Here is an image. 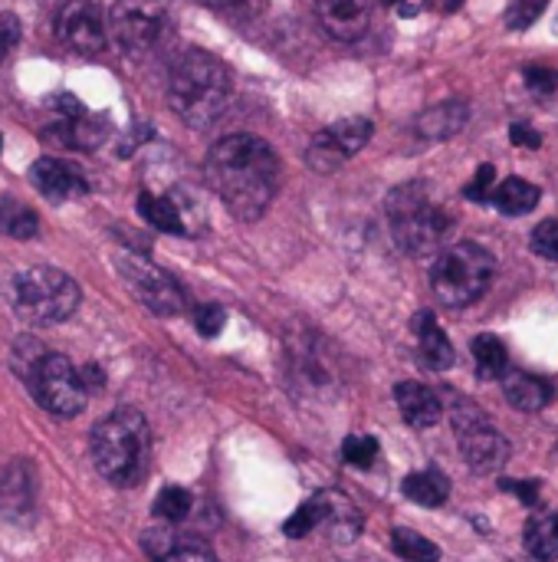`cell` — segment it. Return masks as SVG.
<instances>
[{
    "instance_id": "cell-1",
    "label": "cell",
    "mask_w": 558,
    "mask_h": 562,
    "mask_svg": "<svg viewBox=\"0 0 558 562\" xmlns=\"http://www.w3.org/2000/svg\"><path fill=\"white\" fill-rule=\"evenodd\" d=\"M204 171L217 198L240 221L263 217L280 191V158L266 138L250 132L224 135L207 151Z\"/></svg>"
},
{
    "instance_id": "cell-2",
    "label": "cell",
    "mask_w": 558,
    "mask_h": 562,
    "mask_svg": "<svg viewBox=\"0 0 558 562\" xmlns=\"http://www.w3.org/2000/svg\"><path fill=\"white\" fill-rule=\"evenodd\" d=\"M230 69L207 49H184L168 76V102L191 128L214 125L230 105Z\"/></svg>"
},
{
    "instance_id": "cell-3",
    "label": "cell",
    "mask_w": 558,
    "mask_h": 562,
    "mask_svg": "<svg viewBox=\"0 0 558 562\" xmlns=\"http://www.w3.org/2000/svg\"><path fill=\"white\" fill-rule=\"evenodd\" d=\"M388 221L395 244L411 257H431L444 247L454 221L451 214L434 201L431 188L424 181H408L388 194Z\"/></svg>"
},
{
    "instance_id": "cell-4",
    "label": "cell",
    "mask_w": 558,
    "mask_h": 562,
    "mask_svg": "<svg viewBox=\"0 0 558 562\" xmlns=\"http://www.w3.org/2000/svg\"><path fill=\"white\" fill-rule=\"evenodd\" d=\"M95 471L118 487H132L148 464V422L135 408H118L92 431Z\"/></svg>"
},
{
    "instance_id": "cell-5",
    "label": "cell",
    "mask_w": 558,
    "mask_h": 562,
    "mask_svg": "<svg viewBox=\"0 0 558 562\" xmlns=\"http://www.w3.org/2000/svg\"><path fill=\"white\" fill-rule=\"evenodd\" d=\"M493 273H497L493 254L480 244L464 240V244L441 250L431 270V283H434L437 300H444L447 306H470L490 290Z\"/></svg>"
},
{
    "instance_id": "cell-6",
    "label": "cell",
    "mask_w": 558,
    "mask_h": 562,
    "mask_svg": "<svg viewBox=\"0 0 558 562\" xmlns=\"http://www.w3.org/2000/svg\"><path fill=\"white\" fill-rule=\"evenodd\" d=\"M13 306L30 323H66L79 310V286L56 267H33L13 277Z\"/></svg>"
},
{
    "instance_id": "cell-7",
    "label": "cell",
    "mask_w": 558,
    "mask_h": 562,
    "mask_svg": "<svg viewBox=\"0 0 558 562\" xmlns=\"http://www.w3.org/2000/svg\"><path fill=\"white\" fill-rule=\"evenodd\" d=\"M26 385L33 398L56 418H76L86 408V385L82 375L72 369L66 356L39 349L26 366H23Z\"/></svg>"
},
{
    "instance_id": "cell-8",
    "label": "cell",
    "mask_w": 558,
    "mask_h": 562,
    "mask_svg": "<svg viewBox=\"0 0 558 562\" xmlns=\"http://www.w3.org/2000/svg\"><path fill=\"white\" fill-rule=\"evenodd\" d=\"M454 418V431L460 441V451L467 458V464L477 474H493L506 464L510 458V441L497 431V425L470 402H460L451 408Z\"/></svg>"
},
{
    "instance_id": "cell-9",
    "label": "cell",
    "mask_w": 558,
    "mask_h": 562,
    "mask_svg": "<svg viewBox=\"0 0 558 562\" xmlns=\"http://www.w3.org/2000/svg\"><path fill=\"white\" fill-rule=\"evenodd\" d=\"M168 30V0H115L109 33L125 53H148Z\"/></svg>"
},
{
    "instance_id": "cell-10",
    "label": "cell",
    "mask_w": 558,
    "mask_h": 562,
    "mask_svg": "<svg viewBox=\"0 0 558 562\" xmlns=\"http://www.w3.org/2000/svg\"><path fill=\"white\" fill-rule=\"evenodd\" d=\"M118 273L125 277L128 290L158 316H178L184 313V293L181 286L164 273L158 270L155 263H148L145 257H118Z\"/></svg>"
},
{
    "instance_id": "cell-11",
    "label": "cell",
    "mask_w": 558,
    "mask_h": 562,
    "mask_svg": "<svg viewBox=\"0 0 558 562\" xmlns=\"http://www.w3.org/2000/svg\"><path fill=\"white\" fill-rule=\"evenodd\" d=\"M372 132H375V125L368 119H345V122H335V125L322 128L312 138L309 151H306L309 168L322 171V175L342 168L352 155H358L368 145Z\"/></svg>"
},
{
    "instance_id": "cell-12",
    "label": "cell",
    "mask_w": 558,
    "mask_h": 562,
    "mask_svg": "<svg viewBox=\"0 0 558 562\" xmlns=\"http://www.w3.org/2000/svg\"><path fill=\"white\" fill-rule=\"evenodd\" d=\"M56 40L72 53H99L109 40V23L95 0H66L56 13Z\"/></svg>"
},
{
    "instance_id": "cell-13",
    "label": "cell",
    "mask_w": 558,
    "mask_h": 562,
    "mask_svg": "<svg viewBox=\"0 0 558 562\" xmlns=\"http://www.w3.org/2000/svg\"><path fill=\"white\" fill-rule=\"evenodd\" d=\"M316 13L335 40L352 43L368 33L375 0H316Z\"/></svg>"
},
{
    "instance_id": "cell-14",
    "label": "cell",
    "mask_w": 558,
    "mask_h": 562,
    "mask_svg": "<svg viewBox=\"0 0 558 562\" xmlns=\"http://www.w3.org/2000/svg\"><path fill=\"white\" fill-rule=\"evenodd\" d=\"M30 181L36 184L39 194L53 198V201H69V198H82L89 191L86 175L62 158H39L30 168Z\"/></svg>"
},
{
    "instance_id": "cell-15",
    "label": "cell",
    "mask_w": 558,
    "mask_h": 562,
    "mask_svg": "<svg viewBox=\"0 0 558 562\" xmlns=\"http://www.w3.org/2000/svg\"><path fill=\"white\" fill-rule=\"evenodd\" d=\"M395 402H398V412L401 418L411 425V428H434L444 415V405L441 398L428 389V385H418V382H401L395 389Z\"/></svg>"
},
{
    "instance_id": "cell-16",
    "label": "cell",
    "mask_w": 558,
    "mask_h": 562,
    "mask_svg": "<svg viewBox=\"0 0 558 562\" xmlns=\"http://www.w3.org/2000/svg\"><path fill=\"white\" fill-rule=\"evenodd\" d=\"M414 333H418V359L424 369L431 372H447L454 366V346L447 339V333L437 326L434 313H421L414 319Z\"/></svg>"
},
{
    "instance_id": "cell-17",
    "label": "cell",
    "mask_w": 558,
    "mask_h": 562,
    "mask_svg": "<svg viewBox=\"0 0 558 562\" xmlns=\"http://www.w3.org/2000/svg\"><path fill=\"white\" fill-rule=\"evenodd\" d=\"M109 135L102 119H92L89 112L82 115H62L56 125L46 128V142H56L62 148H95Z\"/></svg>"
},
{
    "instance_id": "cell-18",
    "label": "cell",
    "mask_w": 558,
    "mask_h": 562,
    "mask_svg": "<svg viewBox=\"0 0 558 562\" xmlns=\"http://www.w3.org/2000/svg\"><path fill=\"white\" fill-rule=\"evenodd\" d=\"M470 119V109L467 102H437L431 109H424L414 122L418 135L421 138H431V142H444L451 135H457Z\"/></svg>"
},
{
    "instance_id": "cell-19",
    "label": "cell",
    "mask_w": 558,
    "mask_h": 562,
    "mask_svg": "<svg viewBox=\"0 0 558 562\" xmlns=\"http://www.w3.org/2000/svg\"><path fill=\"white\" fill-rule=\"evenodd\" d=\"M322 497V507H326V530H329V540L332 543H352L358 533H362V514L358 507L345 497V494H335V491H326L319 494Z\"/></svg>"
},
{
    "instance_id": "cell-20",
    "label": "cell",
    "mask_w": 558,
    "mask_h": 562,
    "mask_svg": "<svg viewBox=\"0 0 558 562\" xmlns=\"http://www.w3.org/2000/svg\"><path fill=\"white\" fill-rule=\"evenodd\" d=\"M503 392H506L510 405L520 408V412H539L556 395L546 379H536V375H526V372H510L503 379Z\"/></svg>"
},
{
    "instance_id": "cell-21",
    "label": "cell",
    "mask_w": 558,
    "mask_h": 562,
    "mask_svg": "<svg viewBox=\"0 0 558 562\" xmlns=\"http://www.w3.org/2000/svg\"><path fill=\"white\" fill-rule=\"evenodd\" d=\"M539 198H543V191H539L536 184L523 181V178H506V181H500L497 191H493L497 211H503V214H510V217H520V214L536 211Z\"/></svg>"
},
{
    "instance_id": "cell-22",
    "label": "cell",
    "mask_w": 558,
    "mask_h": 562,
    "mask_svg": "<svg viewBox=\"0 0 558 562\" xmlns=\"http://www.w3.org/2000/svg\"><path fill=\"white\" fill-rule=\"evenodd\" d=\"M138 214H141L151 227H158V231H164V234H184V231H187L181 207H178L171 198H164V194L141 191V194H138Z\"/></svg>"
},
{
    "instance_id": "cell-23",
    "label": "cell",
    "mask_w": 558,
    "mask_h": 562,
    "mask_svg": "<svg viewBox=\"0 0 558 562\" xmlns=\"http://www.w3.org/2000/svg\"><path fill=\"white\" fill-rule=\"evenodd\" d=\"M526 550L539 562L558 560V514H536L526 527Z\"/></svg>"
},
{
    "instance_id": "cell-24",
    "label": "cell",
    "mask_w": 558,
    "mask_h": 562,
    "mask_svg": "<svg viewBox=\"0 0 558 562\" xmlns=\"http://www.w3.org/2000/svg\"><path fill=\"white\" fill-rule=\"evenodd\" d=\"M405 494L421 507H444L451 497V484L441 471H418L405 481Z\"/></svg>"
},
{
    "instance_id": "cell-25",
    "label": "cell",
    "mask_w": 558,
    "mask_h": 562,
    "mask_svg": "<svg viewBox=\"0 0 558 562\" xmlns=\"http://www.w3.org/2000/svg\"><path fill=\"white\" fill-rule=\"evenodd\" d=\"M0 234L16 237V240H30L39 234V217L33 207H26L23 201L13 198H0Z\"/></svg>"
},
{
    "instance_id": "cell-26",
    "label": "cell",
    "mask_w": 558,
    "mask_h": 562,
    "mask_svg": "<svg viewBox=\"0 0 558 562\" xmlns=\"http://www.w3.org/2000/svg\"><path fill=\"white\" fill-rule=\"evenodd\" d=\"M474 362H477L480 379H487V382L490 379H500L503 369H506V346L497 336L483 333V336L474 339Z\"/></svg>"
},
{
    "instance_id": "cell-27",
    "label": "cell",
    "mask_w": 558,
    "mask_h": 562,
    "mask_svg": "<svg viewBox=\"0 0 558 562\" xmlns=\"http://www.w3.org/2000/svg\"><path fill=\"white\" fill-rule=\"evenodd\" d=\"M391 550H395L405 562L441 560V550H437L431 540H424L421 533H414V530H395V533H391Z\"/></svg>"
},
{
    "instance_id": "cell-28",
    "label": "cell",
    "mask_w": 558,
    "mask_h": 562,
    "mask_svg": "<svg viewBox=\"0 0 558 562\" xmlns=\"http://www.w3.org/2000/svg\"><path fill=\"white\" fill-rule=\"evenodd\" d=\"M326 520V507H322V497H312L309 504H303L299 510H293V517L283 524V533L289 537V540H303V537H309L319 524Z\"/></svg>"
},
{
    "instance_id": "cell-29",
    "label": "cell",
    "mask_w": 558,
    "mask_h": 562,
    "mask_svg": "<svg viewBox=\"0 0 558 562\" xmlns=\"http://www.w3.org/2000/svg\"><path fill=\"white\" fill-rule=\"evenodd\" d=\"M191 494L184 487H164L158 497H155V514L168 524H178L191 514Z\"/></svg>"
},
{
    "instance_id": "cell-30",
    "label": "cell",
    "mask_w": 558,
    "mask_h": 562,
    "mask_svg": "<svg viewBox=\"0 0 558 562\" xmlns=\"http://www.w3.org/2000/svg\"><path fill=\"white\" fill-rule=\"evenodd\" d=\"M378 458V441L368 435H352L342 441V461L352 468H372Z\"/></svg>"
},
{
    "instance_id": "cell-31",
    "label": "cell",
    "mask_w": 558,
    "mask_h": 562,
    "mask_svg": "<svg viewBox=\"0 0 558 562\" xmlns=\"http://www.w3.org/2000/svg\"><path fill=\"white\" fill-rule=\"evenodd\" d=\"M207 10H217L224 16H234V20H250V16H260L263 3L266 0H194Z\"/></svg>"
},
{
    "instance_id": "cell-32",
    "label": "cell",
    "mask_w": 558,
    "mask_h": 562,
    "mask_svg": "<svg viewBox=\"0 0 558 562\" xmlns=\"http://www.w3.org/2000/svg\"><path fill=\"white\" fill-rule=\"evenodd\" d=\"M546 3H549V0H513L510 10H506V23H510L513 30H526V26H533V23L543 16Z\"/></svg>"
},
{
    "instance_id": "cell-33",
    "label": "cell",
    "mask_w": 558,
    "mask_h": 562,
    "mask_svg": "<svg viewBox=\"0 0 558 562\" xmlns=\"http://www.w3.org/2000/svg\"><path fill=\"white\" fill-rule=\"evenodd\" d=\"M533 250L543 257V260H556L558 263V221H543L536 231H533Z\"/></svg>"
},
{
    "instance_id": "cell-34",
    "label": "cell",
    "mask_w": 558,
    "mask_h": 562,
    "mask_svg": "<svg viewBox=\"0 0 558 562\" xmlns=\"http://www.w3.org/2000/svg\"><path fill=\"white\" fill-rule=\"evenodd\" d=\"M224 323H227V310H224V306H214V303H207V306H201V310L194 313V326H197V333H201L204 339H214V336H220Z\"/></svg>"
},
{
    "instance_id": "cell-35",
    "label": "cell",
    "mask_w": 558,
    "mask_h": 562,
    "mask_svg": "<svg viewBox=\"0 0 558 562\" xmlns=\"http://www.w3.org/2000/svg\"><path fill=\"white\" fill-rule=\"evenodd\" d=\"M497 184V171H493V165H480V171L474 175V181L467 184V198L470 201H493V188Z\"/></svg>"
},
{
    "instance_id": "cell-36",
    "label": "cell",
    "mask_w": 558,
    "mask_h": 562,
    "mask_svg": "<svg viewBox=\"0 0 558 562\" xmlns=\"http://www.w3.org/2000/svg\"><path fill=\"white\" fill-rule=\"evenodd\" d=\"M161 562H217V557L204 547V543H194V540H178V547L164 557Z\"/></svg>"
},
{
    "instance_id": "cell-37",
    "label": "cell",
    "mask_w": 558,
    "mask_h": 562,
    "mask_svg": "<svg viewBox=\"0 0 558 562\" xmlns=\"http://www.w3.org/2000/svg\"><path fill=\"white\" fill-rule=\"evenodd\" d=\"M16 40H20V20L10 13H0V63H3L7 49L16 46Z\"/></svg>"
},
{
    "instance_id": "cell-38",
    "label": "cell",
    "mask_w": 558,
    "mask_h": 562,
    "mask_svg": "<svg viewBox=\"0 0 558 562\" xmlns=\"http://www.w3.org/2000/svg\"><path fill=\"white\" fill-rule=\"evenodd\" d=\"M503 491H513L523 504H529V507H536L539 504V484L536 481H503L500 484Z\"/></svg>"
},
{
    "instance_id": "cell-39",
    "label": "cell",
    "mask_w": 558,
    "mask_h": 562,
    "mask_svg": "<svg viewBox=\"0 0 558 562\" xmlns=\"http://www.w3.org/2000/svg\"><path fill=\"white\" fill-rule=\"evenodd\" d=\"M556 72H549V69H543V66H533V69H526V86H533V89H539V92H549V89H556Z\"/></svg>"
},
{
    "instance_id": "cell-40",
    "label": "cell",
    "mask_w": 558,
    "mask_h": 562,
    "mask_svg": "<svg viewBox=\"0 0 558 562\" xmlns=\"http://www.w3.org/2000/svg\"><path fill=\"white\" fill-rule=\"evenodd\" d=\"M510 135H513V142H516V145H523V148H539V145H543V138H539L533 128H526V125H513V132H510Z\"/></svg>"
},
{
    "instance_id": "cell-41",
    "label": "cell",
    "mask_w": 558,
    "mask_h": 562,
    "mask_svg": "<svg viewBox=\"0 0 558 562\" xmlns=\"http://www.w3.org/2000/svg\"><path fill=\"white\" fill-rule=\"evenodd\" d=\"M79 375H82V385H86V392H92V389L99 392V389L105 385V375H102V369H99V366H92V362H89V366H86Z\"/></svg>"
},
{
    "instance_id": "cell-42",
    "label": "cell",
    "mask_w": 558,
    "mask_h": 562,
    "mask_svg": "<svg viewBox=\"0 0 558 562\" xmlns=\"http://www.w3.org/2000/svg\"><path fill=\"white\" fill-rule=\"evenodd\" d=\"M424 3H428V0H398V10H401L405 16H414Z\"/></svg>"
},
{
    "instance_id": "cell-43",
    "label": "cell",
    "mask_w": 558,
    "mask_h": 562,
    "mask_svg": "<svg viewBox=\"0 0 558 562\" xmlns=\"http://www.w3.org/2000/svg\"><path fill=\"white\" fill-rule=\"evenodd\" d=\"M385 3H391V7H398V0H385Z\"/></svg>"
}]
</instances>
